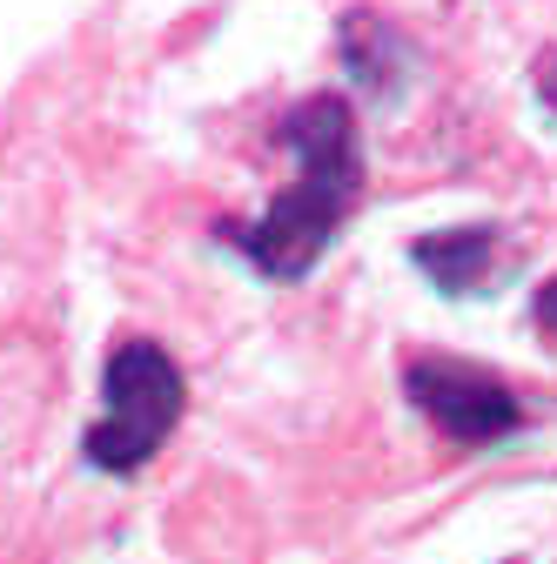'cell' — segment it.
Returning <instances> with one entry per match:
<instances>
[{
  "mask_svg": "<svg viewBox=\"0 0 557 564\" xmlns=\"http://www.w3.org/2000/svg\"><path fill=\"white\" fill-rule=\"evenodd\" d=\"M537 323H544V329H550V336H557V282H550V290H544V296H537Z\"/></svg>",
  "mask_w": 557,
  "mask_h": 564,
  "instance_id": "obj_5",
  "label": "cell"
},
{
  "mask_svg": "<svg viewBox=\"0 0 557 564\" xmlns=\"http://www.w3.org/2000/svg\"><path fill=\"white\" fill-rule=\"evenodd\" d=\"M403 390H409V403L424 410L450 444H498V437H511L517 423H524L517 397H511L498 377H483L477 364L416 357V364L403 370Z\"/></svg>",
  "mask_w": 557,
  "mask_h": 564,
  "instance_id": "obj_3",
  "label": "cell"
},
{
  "mask_svg": "<svg viewBox=\"0 0 557 564\" xmlns=\"http://www.w3.org/2000/svg\"><path fill=\"white\" fill-rule=\"evenodd\" d=\"M283 149L296 155V182L275 195L255 223H229L222 236L269 275V282H303L329 236L350 223L363 155H357V115L336 95H309L283 115Z\"/></svg>",
  "mask_w": 557,
  "mask_h": 564,
  "instance_id": "obj_1",
  "label": "cell"
},
{
  "mask_svg": "<svg viewBox=\"0 0 557 564\" xmlns=\"http://www.w3.org/2000/svg\"><path fill=\"white\" fill-rule=\"evenodd\" d=\"M409 256L444 296H470V290H483V275L498 262V236L491 229H444V236H424Z\"/></svg>",
  "mask_w": 557,
  "mask_h": 564,
  "instance_id": "obj_4",
  "label": "cell"
},
{
  "mask_svg": "<svg viewBox=\"0 0 557 564\" xmlns=\"http://www.w3.org/2000/svg\"><path fill=\"white\" fill-rule=\"evenodd\" d=\"M544 101L557 108V61H544Z\"/></svg>",
  "mask_w": 557,
  "mask_h": 564,
  "instance_id": "obj_6",
  "label": "cell"
},
{
  "mask_svg": "<svg viewBox=\"0 0 557 564\" xmlns=\"http://www.w3.org/2000/svg\"><path fill=\"white\" fill-rule=\"evenodd\" d=\"M182 403H188V383L162 343H149V336L114 343L108 370H101V416L88 423V444H81L88 464L108 477L142 470L182 423Z\"/></svg>",
  "mask_w": 557,
  "mask_h": 564,
  "instance_id": "obj_2",
  "label": "cell"
}]
</instances>
